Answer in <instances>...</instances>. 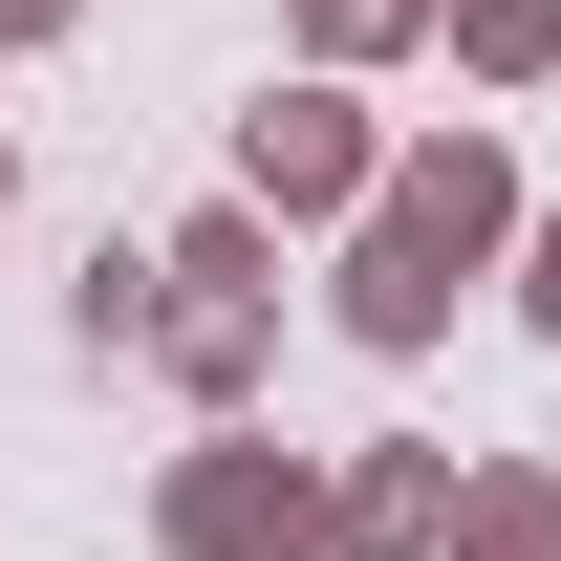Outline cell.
I'll list each match as a JSON object with an SVG mask.
<instances>
[{
  "mask_svg": "<svg viewBox=\"0 0 561 561\" xmlns=\"http://www.w3.org/2000/svg\"><path fill=\"white\" fill-rule=\"evenodd\" d=\"M496 238H518V151L496 130H411L367 173V216H346V346L367 367L454 346V280H496Z\"/></svg>",
  "mask_w": 561,
  "mask_h": 561,
  "instance_id": "obj_1",
  "label": "cell"
},
{
  "mask_svg": "<svg viewBox=\"0 0 561 561\" xmlns=\"http://www.w3.org/2000/svg\"><path fill=\"white\" fill-rule=\"evenodd\" d=\"M151 540H173V561H324V454H280L260 411H195Z\"/></svg>",
  "mask_w": 561,
  "mask_h": 561,
  "instance_id": "obj_2",
  "label": "cell"
},
{
  "mask_svg": "<svg viewBox=\"0 0 561 561\" xmlns=\"http://www.w3.org/2000/svg\"><path fill=\"white\" fill-rule=\"evenodd\" d=\"M367 173H389V130L346 108V66H302V87H260V108H238V195H260V216H324V238H346Z\"/></svg>",
  "mask_w": 561,
  "mask_h": 561,
  "instance_id": "obj_3",
  "label": "cell"
},
{
  "mask_svg": "<svg viewBox=\"0 0 561 561\" xmlns=\"http://www.w3.org/2000/svg\"><path fill=\"white\" fill-rule=\"evenodd\" d=\"M130 346L173 367L195 411H260V367H280V302H238V280H173V260H151V324H130Z\"/></svg>",
  "mask_w": 561,
  "mask_h": 561,
  "instance_id": "obj_4",
  "label": "cell"
},
{
  "mask_svg": "<svg viewBox=\"0 0 561 561\" xmlns=\"http://www.w3.org/2000/svg\"><path fill=\"white\" fill-rule=\"evenodd\" d=\"M324 561H454V454H432V432L346 454V476H324Z\"/></svg>",
  "mask_w": 561,
  "mask_h": 561,
  "instance_id": "obj_5",
  "label": "cell"
},
{
  "mask_svg": "<svg viewBox=\"0 0 561 561\" xmlns=\"http://www.w3.org/2000/svg\"><path fill=\"white\" fill-rule=\"evenodd\" d=\"M454 561H561V476L540 454H454Z\"/></svg>",
  "mask_w": 561,
  "mask_h": 561,
  "instance_id": "obj_6",
  "label": "cell"
},
{
  "mask_svg": "<svg viewBox=\"0 0 561 561\" xmlns=\"http://www.w3.org/2000/svg\"><path fill=\"white\" fill-rule=\"evenodd\" d=\"M432 44L476 87H561V0H432Z\"/></svg>",
  "mask_w": 561,
  "mask_h": 561,
  "instance_id": "obj_7",
  "label": "cell"
},
{
  "mask_svg": "<svg viewBox=\"0 0 561 561\" xmlns=\"http://www.w3.org/2000/svg\"><path fill=\"white\" fill-rule=\"evenodd\" d=\"M302 22V66H389V44H432V0H280Z\"/></svg>",
  "mask_w": 561,
  "mask_h": 561,
  "instance_id": "obj_8",
  "label": "cell"
},
{
  "mask_svg": "<svg viewBox=\"0 0 561 561\" xmlns=\"http://www.w3.org/2000/svg\"><path fill=\"white\" fill-rule=\"evenodd\" d=\"M496 260H518V324L561 346V216H540V195H518V238H496Z\"/></svg>",
  "mask_w": 561,
  "mask_h": 561,
  "instance_id": "obj_9",
  "label": "cell"
},
{
  "mask_svg": "<svg viewBox=\"0 0 561 561\" xmlns=\"http://www.w3.org/2000/svg\"><path fill=\"white\" fill-rule=\"evenodd\" d=\"M66 22H87V0H0V44H66Z\"/></svg>",
  "mask_w": 561,
  "mask_h": 561,
  "instance_id": "obj_10",
  "label": "cell"
},
{
  "mask_svg": "<svg viewBox=\"0 0 561 561\" xmlns=\"http://www.w3.org/2000/svg\"><path fill=\"white\" fill-rule=\"evenodd\" d=\"M0 216H22V173H0Z\"/></svg>",
  "mask_w": 561,
  "mask_h": 561,
  "instance_id": "obj_11",
  "label": "cell"
}]
</instances>
